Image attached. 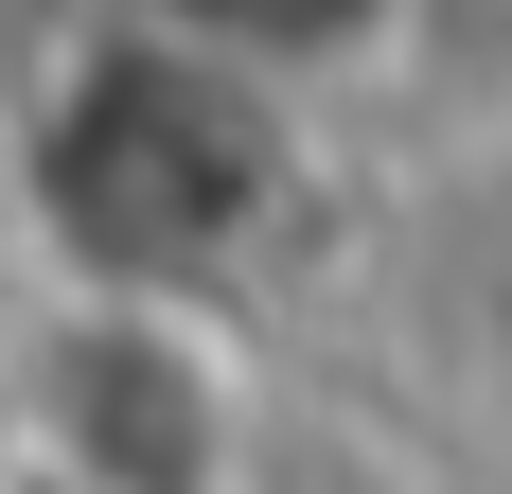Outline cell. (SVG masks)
<instances>
[{
  "label": "cell",
  "mask_w": 512,
  "mask_h": 494,
  "mask_svg": "<svg viewBox=\"0 0 512 494\" xmlns=\"http://www.w3.org/2000/svg\"><path fill=\"white\" fill-rule=\"evenodd\" d=\"M18 494H248V389L195 300H53L18 353Z\"/></svg>",
  "instance_id": "7a4b0ae2"
},
{
  "label": "cell",
  "mask_w": 512,
  "mask_h": 494,
  "mask_svg": "<svg viewBox=\"0 0 512 494\" xmlns=\"http://www.w3.org/2000/svg\"><path fill=\"white\" fill-rule=\"evenodd\" d=\"M124 18H159V36L230 53V71H265V89H301V71H336V53H371L407 0H124Z\"/></svg>",
  "instance_id": "3957f363"
},
{
  "label": "cell",
  "mask_w": 512,
  "mask_h": 494,
  "mask_svg": "<svg viewBox=\"0 0 512 494\" xmlns=\"http://www.w3.org/2000/svg\"><path fill=\"white\" fill-rule=\"evenodd\" d=\"M283 177H301L283 89L159 18H106L71 89H36V230L71 247V300H195L283 212Z\"/></svg>",
  "instance_id": "6da1fadb"
}]
</instances>
